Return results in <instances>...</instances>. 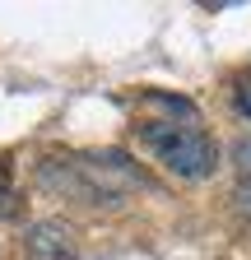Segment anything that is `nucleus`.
I'll return each instance as SVG.
<instances>
[{"mask_svg": "<svg viewBox=\"0 0 251 260\" xmlns=\"http://www.w3.org/2000/svg\"><path fill=\"white\" fill-rule=\"evenodd\" d=\"M38 186L60 195V200H75L84 209H121V195L93 172V162L79 158H42L38 162Z\"/></svg>", "mask_w": 251, "mask_h": 260, "instance_id": "nucleus-2", "label": "nucleus"}, {"mask_svg": "<svg viewBox=\"0 0 251 260\" xmlns=\"http://www.w3.org/2000/svg\"><path fill=\"white\" fill-rule=\"evenodd\" d=\"M233 209H237L242 218H251V181H237V190H233Z\"/></svg>", "mask_w": 251, "mask_h": 260, "instance_id": "nucleus-8", "label": "nucleus"}, {"mask_svg": "<svg viewBox=\"0 0 251 260\" xmlns=\"http://www.w3.org/2000/svg\"><path fill=\"white\" fill-rule=\"evenodd\" d=\"M140 144L153 149V158L177 177V181H205L218 168V140L200 125H177V121H149L140 125Z\"/></svg>", "mask_w": 251, "mask_h": 260, "instance_id": "nucleus-1", "label": "nucleus"}, {"mask_svg": "<svg viewBox=\"0 0 251 260\" xmlns=\"http://www.w3.org/2000/svg\"><path fill=\"white\" fill-rule=\"evenodd\" d=\"M144 103H149V107H168V112H181L186 121H196V107L186 103V98H172V93H144Z\"/></svg>", "mask_w": 251, "mask_h": 260, "instance_id": "nucleus-6", "label": "nucleus"}, {"mask_svg": "<svg viewBox=\"0 0 251 260\" xmlns=\"http://www.w3.org/2000/svg\"><path fill=\"white\" fill-rule=\"evenodd\" d=\"M233 107H237V116H246V121H251V70L233 84Z\"/></svg>", "mask_w": 251, "mask_h": 260, "instance_id": "nucleus-7", "label": "nucleus"}, {"mask_svg": "<svg viewBox=\"0 0 251 260\" xmlns=\"http://www.w3.org/2000/svg\"><path fill=\"white\" fill-rule=\"evenodd\" d=\"M19 209H23V205H19V195L5 186V190H0V218H19Z\"/></svg>", "mask_w": 251, "mask_h": 260, "instance_id": "nucleus-9", "label": "nucleus"}, {"mask_svg": "<svg viewBox=\"0 0 251 260\" xmlns=\"http://www.w3.org/2000/svg\"><path fill=\"white\" fill-rule=\"evenodd\" d=\"M23 251L28 260H79L75 228L66 218H33L23 233Z\"/></svg>", "mask_w": 251, "mask_h": 260, "instance_id": "nucleus-3", "label": "nucleus"}, {"mask_svg": "<svg viewBox=\"0 0 251 260\" xmlns=\"http://www.w3.org/2000/svg\"><path fill=\"white\" fill-rule=\"evenodd\" d=\"M88 162H93V172H98L121 200H125V190H153V181H149V172L140 168V162H131V153H121V149H93V153H84Z\"/></svg>", "mask_w": 251, "mask_h": 260, "instance_id": "nucleus-4", "label": "nucleus"}, {"mask_svg": "<svg viewBox=\"0 0 251 260\" xmlns=\"http://www.w3.org/2000/svg\"><path fill=\"white\" fill-rule=\"evenodd\" d=\"M228 162H233V172H237L242 181H251V135L233 140V149H228Z\"/></svg>", "mask_w": 251, "mask_h": 260, "instance_id": "nucleus-5", "label": "nucleus"}]
</instances>
